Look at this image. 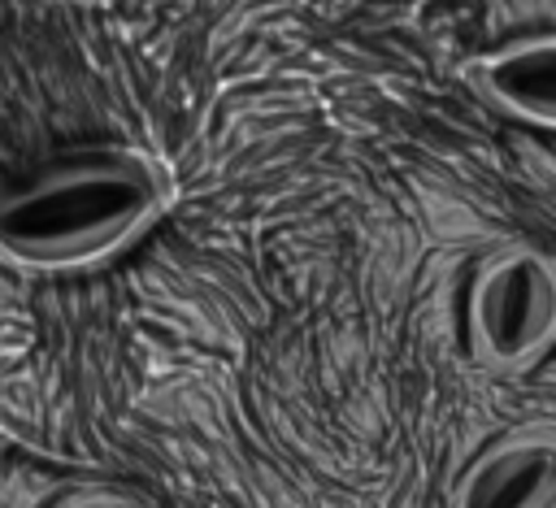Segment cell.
<instances>
[{"label":"cell","instance_id":"cell-4","mask_svg":"<svg viewBox=\"0 0 556 508\" xmlns=\"http://www.w3.org/2000/svg\"><path fill=\"white\" fill-rule=\"evenodd\" d=\"M460 78L491 109L556 130V35H517L482 48L460 65Z\"/></svg>","mask_w":556,"mask_h":508},{"label":"cell","instance_id":"cell-1","mask_svg":"<svg viewBox=\"0 0 556 508\" xmlns=\"http://www.w3.org/2000/svg\"><path fill=\"white\" fill-rule=\"evenodd\" d=\"M174 200L161 156L109 148L0 191V261L13 269H91L135 243Z\"/></svg>","mask_w":556,"mask_h":508},{"label":"cell","instance_id":"cell-3","mask_svg":"<svg viewBox=\"0 0 556 508\" xmlns=\"http://www.w3.org/2000/svg\"><path fill=\"white\" fill-rule=\"evenodd\" d=\"M447 508H556V426L491 439L452 482Z\"/></svg>","mask_w":556,"mask_h":508},{"label":"cell","instance_id":"cell-5","mask_svg":"<svg viewBox=\"0 0 556 508\" xmlns=\"http://www.w3.org/2000/svg\"><path fill=\"white\" fill-rule=\"evenodd\" d=\"M48 508H148V504L122 486H78V491H65L61 499H52Z\"/></svg>","mask_w":556,"mask_h":508},{"label":"cell","instance_id":"cell-2","mask_svg":"<svg viewBox=\"0 0 556 508\" xmlns=\"http://www.w3.org/2000/svg\"><path fill=\"white\" fill-rule=\"evenodd\" d=\"M465 343L478 369L521 373L556 343V256L504 243L469 278Z\"/></svg>","mask_w":556,"mask_h":508}]
</instances>
